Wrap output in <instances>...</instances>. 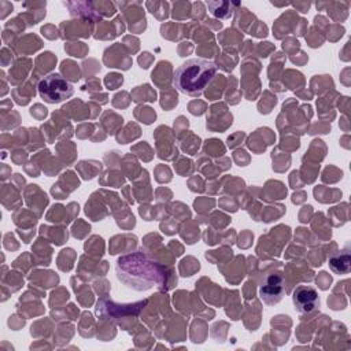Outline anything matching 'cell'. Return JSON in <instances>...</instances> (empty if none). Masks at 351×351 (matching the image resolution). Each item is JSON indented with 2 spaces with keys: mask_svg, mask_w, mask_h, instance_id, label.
<instances>
[{
  "mask_svg": "<svg viewBox=\"0 0 351 351\" xmlns=\"http://www.w3.org/2000/svg\"><path fill=\"white\" fill-rule=\"evenodd\" d=\"M40 97L49 104H58L70 99L74 93L73 84L59 73H49L38 82Z\"/></svg>",
  "mask_w": 351,
  "mask_h": 351,
  "instance_id": "cell-3",
  "label": "cell"
},
{
  "mask_svg": "<svg viewBox=\"0 0 351 351\" xmlns=\"http://www.w3.org/2000/svg\"><path fill=\"white\" fill-rule=\"evenodd\" d=\"M295 310L299 313H310L319 306V295L311 285H299L292 293Z\"/></svg>",
  "mask_w": 351,
  "mask_h": 351,
  "instance_id": "cell-4",
  "label": "cell"
},
{
  "mask_svg": "<svg viewBox=\"0 0 351 351\" xmlns=\"http://www.w3.org/2000/svg\"><path fill=\"white\" fill-rule=\"evenodd\" d=\"M115 271L118 280L134 291L163 287L166 281V269L151 259L143 250L119 256Z\"/></svg>",
  "mask_w": 351,
  "mask_h": 351,
  "instance_id": "cell-1",
  "label": "cell"
},
{
  "mask_svg": "<svg viewBox=\"0 0 351 351\" xmlns=\"http://www.w3.org/2000/svg\"><path fill=\"white\" fill-rule=\"evenodd\" d=\"M217 73L214 62L202 58H192L180 64L173 75L174 86L191 97L200 96Z\"/></svg>",
  "mask_w": 351,
  "mask_h": 351,
  "instance_id": "cell-2",
  "label": "cell"
},
{
  "mask_svg": "<svg viewBox=\"0 0 351 351\" xmlns=\"http://www.w3.org/2000/svg\"><path fill=\"white\" fill-rule=\"evenodd\" d=\"M284 282L281 274H271L259 288V296L266 304H276L282 299Z\"/></svg>",
  "mask_w": 351,
  "mask_h": 351,
  "instance_id": "cell-5",
  "label": "cell"
},
{
  "mask_svg": "<svg viewBox=\"0 0 351 351\" xmlns=\"http://www.w3.org/2000/svg\"><path fill=\"white\" fill-rule=\"evenodd\" d=\"M350 263H351V256H350L348 247L340 251L339 254L332 255L329 259V266L336 274H347L350 271Z\"/></svg>",
  "mask_w": 351,
  "mask_h": 351,
  "instance_id": "cell-6",
  "label": "cell"
}]
</instances>
